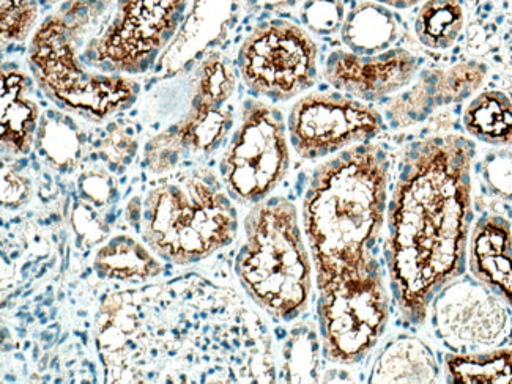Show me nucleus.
Masks as SVG:
<instances>
[{
	"label": "nucleus",
	"mask_w": 512,
	"mask_h": 384,
	"mask_svg": "<svg viewBox=\"0 0 512 384\" xmlns=\"http://www.w3.org/2000/svg\"><path fill=\"white\" fill-rule=\"evenodd\" d=\"M227 288L201 276L104 296L95 345L109 383L275 381L270 342ZM275 373V372H273Z\"/></svg>",
	"instance_id": "f257e3e1"
},
{
	"label": "nucleus",
	"mask_w": 512,
	"mask_h": 384,
	"mask_svg": "<svg viewBox=\"0 0 512 384\" xmlns=\"http://www.w3.org/2000/svg\"><path fill=\"white\" fill-rule=\"evenodd\" d=\"M476 147L459 134L405 148L386 210V266L397 311L423 325L432 301L465 273Z\"/></svg>",
	"instance_id": "f03ea898"
},
{
	"label": "nucleus",
	"mask_w": 512,
	"mask_h": 384,
	"mask_svg": "<svg viewBox=\"0 0 512 384\" xmlns=\"http://www.w3.org/2000/svg\"><path fill=\"white\" fill-rule=\"evenodd\" d=\"M390 161L380 145H353L314 169L303 229L316 284L368 265L388 210Z\"/></svg>",
	"instance_id": "7ed1b4c3"
},
{
	"label": "nucleus",
	"mask_w": 512,
	"mask_h": 384,
	"mask_svg": "<svg viewBox=\"0 0 512 384\" xmlns=\"http://www.w3.org/2000/svg\"><path fill=\"white\" fill-rule=\"evenodd\" d=\"M112 0H65L34 32L30 73L43 95L62 111L103 122L131 108L141 84L131 76L92 71L79 60L82 43L106 24Z\"/></svg>",
	"instance_id": "20e7f679"
},
{
	"label": "nucleus",
	"mask_w": 512,
	"mask_h": 384,
	"mask_svg": "<svg viewBox=\"0 0 512 384\" xmlns=\"http://www.w3.org/2000/svg\"><path fill=\"white\" fill-rule=\"evenodd\" d=\"M131 226L164 262L193 265L237 237L234 199L212 170H182L155 181L128 205Z\"/></svg>",
	"instance_id": "39448f33"
},
{
	"label": "nucleus",
	"mask_w": 512,
	"mask_h": 384,
	"mask_svg": "<svg viewBox=\"0 0 512 384\" xmlns=\"http://www.w3.org/2000/svg\"><path fill=\"white\" fill-rule=\"evenodd\" d=\"M235 274L249 300L278 322H294L308 309L311 257L290 200L268 197L249 211Z\"/></svg>",
	"instance_id": "423d86ee"
},
{
	"label": "nucleus",
	"mask_w": 512,
	"mask_h": 384,
	"mask_svg": "<svg viewBox=\"0 0 512 384\" xmlns=\"http://www.w3.org/2000/svg\"><path fill=\"white\" fill-rule=\"evenodd\" d=\"M317 322L328 361L353 366L377 347L390 320V296L379 260L317 284Z\"/></svg>",
	"instance_id": "0eeeda50"
},
{
	"label": "nucleus",
	"mask_w": 512,
	"mask_h": 384,
	"mask_svg": "<svg viewBox=\"0 0 512 384\" xmlns=\"http://www.w3.org/2000/svg\"><path fill=\"white\" fill-rule=\"evenodd\" d=\"M188 0H117L97 35L84 41L79 60L89 70L144 74L177 34Z\"/></svg>",
	"instance_id": "6e6552de"
},
{
	"label": "nucleus",
	"mask_w": 512,
	"mask_h": 384,
	"mask_svg": "<svg viewBox=\"0 0 512 384\" xmlns=\"http://www.w3.org/2000/svg\"><path fill=\"white\" fill-rule=\"evenodd\" d=\"M286 123L278 109L259 100L243 103L240 123L221 158L229 196L242 205L264 202L289 172Z\"/></svg>",
	"instance_id": "1a4fd4ad"
},
{
	"label": "nucleus",
	"mask_w": 512,
	"mask_h": 384,
	"mask_svg": "<svg viewBox=\"0 0 512 384\" xmlns=\"http://www.w3.org/2000/svg\"><path fill=\"white\" fill-rule=\"evenodd\" d=\"M317 57V45L305 29L271 19L249 32L238 51L237 67L249 92L281 103L316 84Z\"/></svg>",
	"instance_id": "9d476101"
},
{
	"label": "nucleus",
	"mask_w": 512,
	"mask_h": 384,
	"mask_svg": "<svg viewBox=\"0 0 512 384\" xmlns=\"http://www.w3.org/2000/svg\"><path fill=\"white\" fill-rule=\"evenodd\" d=\"M385 128L379 112L342 93H311L295 103L287 120L290 144L305 159L327 158L366 144Z\"/></svg>",
	"instance_id": "9b49d317"
},
{
	"label": "nucleus",
	"mask_w": 512,
	"mask_h": 384,
	"mask_svg": "<svg viewBox=\"0 0 512 384\" xmlns=\"http://www.w3.org/2000/svg\"><path fill=\"white\" fill-rule=\"evenodd\" d=\"M508 304L475 277H457L432 301L438 339L456 353L497 348L511 333Z\"/></svg>",
	"instance_id": "f8f14e48"
},
{
	"label": "nucleus",
	"mask_w": 512,
	"mask_h": 384,
	"mask_svg": "<svg viewBox=\"0 0 512 384\" xmlns=\"http://www.w3.org/2000/svg\"><path fill=\"white\" fill-rule=\"evenodd\" d=\"M232 126L229 103L194 90L185 117L145 144V166L153 174H166L193 159L207 158L224 144Z\"/></svg>",
	"instance_id": "ddd939ff"
},
{
	"label": "nucleus",
	"mask_w": 512,
	"mask_h": 384,
	"mask_svg": "<svg viewBox=\"0 0 512 384\" xmlns=\"http://www.w3.org/2000/svg\"><path fill=\"white\" fill-rule=\"evenodd\" d=\"M420 59L394 48L372 56L333 51L325 62V79L341 93L361 101H379L404 89L420 71Z\"/></svg>",
	"instance_id": "4468645a"
},
{
	"label": "nucleus",
	"mask_w": 512,
	"mask_h": 384,
	"mask_svg": "<svg viewBox=\"0 0 512 384\" xmlns=\"http://www.w3.org/2000/svg\"><path fill=\"white\" fill-rule=\"evenodd\" d=\"M486 63L479 60L456 63L443 70H427L415 85L399 93L386 106V119L393 128H409L423 122L437 109L461 103L486 81Z\"/></svg>",
	"instance_id": "2eb2a0df"
},
{
	"label": "nucleus",
	"mask_w": 512,
	"mask_h": 384,
	"mask_svg": "<svg viewBox=\"0 0 512 384\" xmlns=\"http://www.w3.org/2000/svg\"><path fill=\"white\" fill-rule=\"evenodd\" d=\"M468 268L512 309V229L503 216L484 215L468 243Z\"/></svg>",
	"instance_id": "dca6fc26"
},
{
	"label": "nucleus",
	"mask_w": 512,
	"mask_h": 384,
	"mask_svg": "<svg viewBox=\"0 0 512 384\" xmlns=\"http://www.w3.org/2000/svg\"><path fill=\"white\" fill-rule=\"evenodd\" d=\"M40 109L32 98V81L16 67L2 68V148L27 155L38 131Z\"/></svg>",
	"instance_id": "f3484780"
},
{
	"label": "nucleus",
	"mask_w": 512,
	"mask_h": 384,
	"mask_svg": "<svg viewBox=\"0 0 512 384\" xmlns=\"http://www.w3.org/2000/svg\"><path fill=\"white\" fill-rule=\"evenodd\" d=\"M468 46L512 74V0H465Z\"/></svg>",
	"instance_id": "a211bd4d"
},
{
	"label": "nucleus",
	"mask_w": 512,
	"mask_h": 384,
	"mask_svg": "<svg viewBox=\"0 0 512 384\" xmlns=\"http://www.w3.org/2000/svg\"><path fill=\"white\" fill-rule=\"evenodd\" d=\"M438 366L431 348L418 337L401 334L380 351L372 366L371 383H435Z\"/></svg>",
	"instance_id": "6ab92c4d"
},
{
	"label": "nucleus",
	"mask_w": 512,
	"mask_h": 384,
	"mask_svg": "<svg viewBox=\"0 0 512 384\" xmlns=\"http://www.w3.org/2000/svg\"><path fill=\"white\" fill-rule=\"evenodd\" d=\"M399 35V24L390 7L366 0L346 16L342 24V43L349 51L372 56L388 51Z\"/></svg>",
	"instance_id": "aec40b11"
},
{
	"label": "nucleus",
	"mask_w": 512,
	"mask_h": 384,
	"mask_svg": "<svg viewBox=\"0 0 512 384\" xmlns=\"http://www.w3.org/2000/svg\"><path fill=\"white\" fill-rule=\"evenodd\" d=\"M465 131L484 144L512 148V100L501 90H484L462 115Z\"/></svg>",
	"instance_id": "412c9836"
},
{
	"label": "nucleus",
	"mask_w": 512,
	"mask_h": 384,
	"mask_svg": "<svg viewBox=\"0 0 512 384\" xmlns=\"http://www.w3.org/2000/svg\"><path fill=\"white\" fill-rule=\"evenodd\" d=\"M93 268L100 279L122 282H144L161 273L160 262L133 238H112L95 255Z\"/></svg>",
	"instance_id": "4be33fe9"
},
{
	"label": "nucleus",
	"mask_w": 512,
	"mask_h": 384,
	"mask_svg": "<svg viewBox=\"0 0 512 384\" xmlns=\"http://www.w3.org/2000/svg\"><path fill=\"white\" fill-rule=\"evenodd\" d=\"M443 367L448 383L512 384L511 348L448 353Z\"/></svg>",
	"instance_id": "5701e85b"
},
{
	"label": "nucleus",
	"mask_w": 512,
	"mask_h": 384,
	"mask_svg": "<svg viewBox=\"0 0 512 384\" xmlns=\"http://www.w3.org/2000/svg\"><path fill=\"white\" fill-rule=\"evenodd\" d=\"M37 147L49 166L60 172H73L82 158L84 134L67 114L49 112L38 128Z\"/></svg>",
	"instance_id": "b1692460"
},
{
	"label": "nucleus",
	"mask_w": 512,
	"mask_h": 384,
	"mask_svg": "<svg viewBox=\"0 0 512 384\" xmlns=\"http://www.w3.org/2000/svg\"><path fill=\"white\" fill-rule=\"evenodd\" d=\"M465 27L461 0H426L415 19V34L421 45L434 51L453 48Z\"/></svg>",
	"instance_id": "393cba45"
},
{
	"label": "nucleus",
	"mask_w": 512,
	"mask_h": 384,
	"mask_svg": "<svg viewBox=\"0 0 512 384\" xmlns=\"http://www.w3.org/2000/svg\"><path fill=\"white\" fill-rule=\"evenodd\" d=\"M322 342L309 325H298L290 331L284 345V377L290 383L317 380Z\"/></svg>",
	"instance_id": "a878e982"
},
{
	"label": "nucleus",
	"mask_w": 512,
	"mask_h": 384,
	"mask_svg": "<svg viewBox=\"0 0 512 384\" xmlns=\"http://www.w3.org/2000/svg\"><path fill=\"white\" fill-rule=\"evenodd\" d=\"M2 38L23 43L32 34L38 19V0H0Z\"/></svg>",
	"instance_id": "bb28decb"
},
{
	"label": "nucleus",
	"mask_w": 512,
	"mask_h": 384,
	"mask_svg": "<svg viewBox=\"0 0 512 384\" xmlns=\"http://www.w3.org/2000/svg\"><path fill=\"white\" fill-rule=\"evenodd\" d=\"M346 16L342 0H305L300 12L301 23L320 37H330L341 30Z\"/></svg>",
	"instance_id": "cd10ccee"
},
{
	"label": "nucleus",
	"mask_w": 512,
	"mask_h": 384,
	"mask_svg": "<svg viewBox=\"0 0 512 384\" xmlns=\"http://www.w3.org/2000/svg\"><path fill=\"white\" fill-rule=\"evenodd\" d=\"M484 186L498 199L512 202V150H497L484 156L479 166Z\"/></svg>",
	"instance_id": "c85d7f7f"
},
{
	"label": "nucleus",
	"mask_w": 512,
	"mask_h": 384,
	"mask_svg": "<svg viewBox=\"0 0 512 384\" xmlns=\"http://www.w3.org/2000/svg\"><path fill=\"white\" fill-rule=\"evenodd\" d=\"M108 137H104L101 141L100 153L103 155L106 163L111 166H128L131 159L136 155V141L133 136L122 130L119 126L108 131Z\"/></svg>",
	"instance_id": "c756f323"
},
{
	"label": "nucleus",
	"mask_w": 512,
	"mask_h": 384,
	"mask_svg": "<svg viewBox=\"0 0 512 384\" xmlns=\"http://www.w3.org/2000/svg\"><path fill=\"white\" fill-rule=\"evenodd\" d=\"M116 189L111 175L106 174L104 170H87L79 178V191L84 199L95 202V204H104L111 200V194Z\"/></svg>",
	"instance_id": "7c9ffc66"
},
{
	"label": "nucleus",
	"mask_w": 512,
	"mask_h": 384,
	"mask_svg": "<svg viewBox=\"0 0 512 384\" xmlns=\"http://www.w3.org/2000/svg\"><path fill=\"white\" fill-rule=\"evenodd\" d=\"M2 188H4L2 189V202L5 207H19L29 196V181L21 175L7 172V170H4Z\"/></svg>",
	"instance_id": "2f4dec72"
},
{
	"label": "nucleus",
	"mask_w": 512,
	"mask_h": 384,
	"mask_svg": "<svg viewBox=\"0 0 512 384\" xmlns=\"http://www.w3.org/2000/svg\"><path fill=\"white\" fill-rule=\"evenodd\" d=\"M300 2L301 0H246V5L254 13H286Z\"/></svg>",
	"instance_id": "473e14b6"
},
{
	"label": "nucleus",
	"mask_w": 512,
	"mask_h": 384,
	"mask_svg": "<svg viewBox=\"0 0 512 384\" xmlns=\"http://www.w3.org/2000/svg\"><path fill=\"white\" fill-rule=\"evenodd\" d=\"M374 2H379V4L386 5V7L397 8V10H405V8H412L421 4L423 0H374Z\"/></svg>",
	"instance_id": "72a5a7b5"
},
{
	"label": "nucleus",
	"mask_w": 512,
	"mask_h": 384,
	"mask_svg": "<svg viewBox=\"0 0 512 384\" xmlns=\"http://www.w3.org/2000/svg\"><path fill=\"white\" fill-rule=\"evenodd\" d=\"M40 2H43L45 5H51L56 4V2H62V0H40Z\"/></svg>",
	"instance_id": "f704fd0d"
}]
</instances>
